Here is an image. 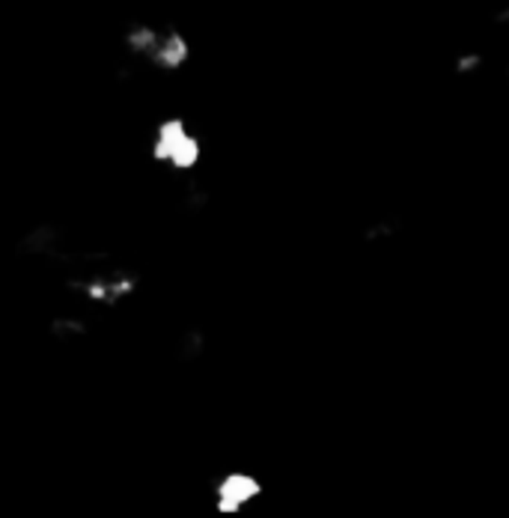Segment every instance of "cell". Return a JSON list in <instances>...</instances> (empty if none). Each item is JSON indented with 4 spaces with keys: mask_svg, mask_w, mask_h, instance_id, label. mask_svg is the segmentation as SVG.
Returning <instances> with one entry per match:
<instances>
[{
    "mask_svg": "<svg viewBox=\"0 0 509 518\" xmlns=\"http://www.w3.org/2000/svg\"><path fill=\"white\" fill-rule=\"evenodd\" d=\"M259 492H263V485L251 473H230L218 485V513H238L245 503L259 498Z\"/></svg>",
    "mask_w": 509,
    "mask_h": 518,
    "instance_id": "6da1fadb",
    "label": "cell"
},
{
    "mask_svg": "<svg viewBox=\"0 0 509 518\" xmlns=\"http://www.w3.org/2000/svg\"><path fill=\"white\" fill-rule=\"evenodd\" d=\"M188 54H191V48H188L185 36H182V34H176V30H170L167 36H161L158 48H155V54H153V60H155V66H161V69L173 72V69L185 66Z\"/></svg>",
    "mask_w": 509,
    "mask_h": 518,
    "instance_id": "7a4b0ae2",
    "label": "cell"
},
{
    "mask_svg": "<svg viewBox=\"0 0 509 518\" xmlns=\"http://www.w3.org/2000/svg\"><path fill=\"white\" fill-rule=\"evenodd\" d=\"M185 137H188V128H185V123L179 120V116H173V120L161 123L158 125V134H155V146H153L155 161H170V155L176 153V146Z\"/></svg>",
    "mask_w": 509,
    "mask_h": 518,
    "instance_id": "3957f363",
    "label": "cell"
},
{
    "mask_svg": "<svg viewBox=\"0 0 509 518\" xmlns=\"http://www.w3.org/2000/svg\"><path fill=\"white\" fill-rule=\"evenodd\" d=\"M197 161H200V140L194 137V134H188L176 146V153L170 155V164L176 167V170H191L194 164H197Z\"/></svg>",
    "mask_w": 509,
    "mask_h": 518,
    "instance_id": "277c9868",
    "label": "cell"
},
{
    "mask_svg": "<svg viewBox=\"0 0 509 518\" xmlns=\"http://www.w3.org/2000/svg\"><path fill=\"white\" fill-rule=\"evenodd\" d=\"M158 42H161V34H155L153 27H135L132 34H128V48L135 54H146V57H153Z\"/></svg>",
    "mask_w": 509,
    "mask_h": 518,
    "instance_id": "5b68a950",
    "label": "cell"
}]
</instances>
